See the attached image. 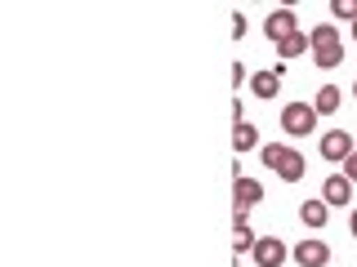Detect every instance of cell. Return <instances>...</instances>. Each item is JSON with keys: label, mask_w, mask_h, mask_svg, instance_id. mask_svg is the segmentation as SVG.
<instances>
[{"label": "cell", "mask_w": 357, "mask_h": 267, "mask_svg": "<svg viewBox=\"0 0 357 267\" xmlns=\"http://www.w3.org/2000/svg\"><path fill=\"white\" fill-rule=\"evenodd\" d=\"M277 89H282V76L277 72H255L250 76V94L255 98H277Z\"/></svg>", "instance_id": "cell-13"}, {"label": "cell", "mask_w": 357, "mask_h": 267, "mask_svg": "<svg viewBox=\"0 0 357 267\" xmlns=\"http://www.w3.org/2000/svg\"><path fill=\"white\" fill-rule=\"evenodd\" d=\"M250 259L259 263V267H282L286 263V241L282 236H259V241H255V250H250Z\"/></svg>", "instance_id": "cell-6"}, {"label": "cell", "mask_w": 357, "mask_h": 267, "mask_svg": "<svg viewBox=\"0 0 357 267\" xmlns=\"http://www.w3.org/2000/svg\"><path fill=\"white\" fill-rule=\"evenodd\" d=\"M344 178H349V183L357 187V152L349 156V161H344Z\"/></svg>", "instance_id": "cell-17"}, {"label": "cell", "mask_w": 357, "mask_h": 267, "mask_svg": "<svg viewBox=\"0 0 357 267\" xmlns=\"http://www.w3.org/2000/svg\"><path fill=\"white\" fill-rule=\"evenodd\" d=\"M299 54H308V36H304V31H295V36H290V40H282V44H277V58H299Z\"/></svg>", "instance_id": "cell-15"}, {"label": "cell", "mask_w": 357, "mask_h": 267, "mask_svg": "<svg viewBox=\"0 0 357 267\" xmlns=\"http://www.w3.org/2000/svg\"><path fill=\"white\" fill-rule=\"evenodd\" d=\"M353 98H357V85H353Z\"/></svg>", "instance_id": "cell-21"}, {"label": "cell", "mask_w": 357, "mask_h": 267, "mask_svg": "<svg viewBox=\"0 0 357 267\" xmlns=\"http://www.w3.org/2000/svg\"><path fill=\"white\" fill-rule=\"evenodd\" d=\"M299 31V18H295V9L290 5H282V9H273V14L264 18V36L273 40V44H282V40H290Z\"/></svg>", "instance_id": "cell-4"}, {"label": "cell", "mask_w": 357, "mask_h": 267, "mask_svg": "<svg viewBox=\"0 0 357 267\" xmlns=\"http://www.w3.org/2000/svg\"><path fill=\"white\" fill-rule=\"evenodd\" d=\"M321 156L344 165V161L353 156V134H349V129H326V134H321Z\"/></svg>", "instance_id": "cell-7"}, {"label": "cell", "mask_w": 357, "mask_h": 267, "mask_svg": "<svg viewBox=\"0 0 357 267\" xmlns=\"http://www.w3.org/2000/svg\"><path fill=\"white\" fill-rule=\"evenodd\" d=\"M290 259L299 267H326L331 263V245L326 241H299V245H290Z\"/></svg>", "instance_id": "cell-5"}, {"label": "cell", "mask_w": 357, "mask_h": 267, "mask_svg": "<svg viewBox=\"0 0 357 267\" xmlns=\"http://www.w3.org/2000/svg\"><path fill=\"white\" fill-rule=\"evenodd\" d=\"M308 54L321 72H335L344 63V40H340V27L335 22H321L317 31H308Z\"/></svg>", "instance_id": "cell-1"}, {"label": "cell", "mask_w": 357, "mask_h": 267, "mask_svg": "<svg viewBox=\"0 0 357 267\" xmlns=\"http://www.w3.org/2000/svg\"><path fill=\"white\" fill-rule=\"evenodd\" d=\"M259 129L250 125V120H241V125H232V152H259Z\"/></svg>", "instance_id": "cell-11"}, {"label": "cell", "mask_w": 357, "mask_h": 267, "mask_svg": "<svg viewBox=\"0 0 357 267\" xmlns=\"http://www.w3.org/2000/svg\"><path fill=\"white\" fill-rule=\"evenodd\" d=\"M232 196H237V209H250V205H259V200H264V187H259V178H237V192H232Z\"/></svg>", "instance_id": "cell-12"}, {"label": "cell", "mask_w": 357, "mask_h": 267, "mask_svg": "<svg viewBox=\"0 0 357 267\" xmlns=\"http://www.w3.org/2000/svg\"><path fill=\"white\" fill-rule=\"evenodd\" d=\"M277 120H282V129L290 134V138H308V134L317 129V111H312V103H286Z\"/></svg>", "instance_id": "cell-3"}, {"label": "cell", "mask_w": 357, "mask_h": 267, "mask_svg": "<svg viewBox=\"0 0 357 267\" xmlns=\"http://www.w3.org/2000/svg\"><path fill=\"white\" fill-rule=\"evenodd\" d=\"M321 200H326L331 209H335V205H349V200H353V183H349L344 174H331L326 183H321Z\"/></svg>", "instance_id": "cell-9"}, {"label": "cell", "mask_w": 357, "mask_h": 267, "mask_svg": "<svg viewBox=\"0 0 357 267\" xmlns=\"http://www.w3.org/2000/svg\"><path fill=\"white\" fill-rule=\"evenodd\" d=\"M255 241H259V236H250V209L232 205V250L245 254V250H255Z\"/></svg>", "instance_id": "cell-8"}, {"label": "cell", "mask_w": 357, "mask_h": 267, "mask_svg": "<svg viewBox=\"0 0 357 267\" xmlns=\"http://www.w3.org/2000/svg\"><path fill=\"white\" fill-rule=\"evenodd\" d=\"M349 232H353V241H357V209H353V218H349Z\"/></svg>", "instance_id": "cell-18"}, {"label": "cell", "mask_w": 357, "mask_h": 267, "mask_svg": "<svg viewBox=\"0 0 357 267\" xmlns=\"http://www.w3.org/2000/svg\"><path fill=\"white\" fill-rule=\"evenodd\" d=\"M335 107H340V89H335V85H321L317 98H312V111H317V116H335Z\"/></svg>", "instance_id": "cell-14"}, {"label": "cell", "mask_w": 357, "mask_h": 267, "mask_svg": "<svg viewBox=\"0 0 357 267\" xmlns=\"http://www.w3.org/2000/svg\"><path fill=\"white\" fill-rule=\"evenodd\" d=\"M259 156H264V165L273 170L277 178H286V183H299L304 178V152H295V147H286V143H264L259 147Z\"/></svg>", "instance_id": "cell-2"}, {"label": "cell", "mask_w": 357, "mask_h": 267, "mask_svg": "<svg viewBox=\"0 0 357 267\" xmlns=\"http://www.w3.org/2000/svg\"><path fill=\"white\" fill-rule=\"evenodd\" d=\"M299 222L312 227V232L326 227V222H331V205H326V200H304V205H299Z\"/></svg>", "instance_id": "cell-10"}, {"label": "cell", "mask_w": 357, "mask_h": 267, "mask_svg": "<svg viewBox=\"0 0 357 267\" xmlns=\"http://www.w3.org/2000/svg\"><path fill=\"white\" fill-rule=\"evenodd\" d=\"M331 9H335V18L357 22V0H331Z\"/></svg>", "instance_id": "cell-16"}, {"label": "cell", "mask_w": 357, "mask_h": 267, "mask_svg": "<svg viewBox=\"0 0 357 267\" xmlns=\"http://www.w3.org/2000/svg\"><path fill=\"white\" fill-rule=\"evenodd\" d=\"M353 40H357V22H353Z\"/></svg>", "instance_id": "cell-19"}, {"label": "cell", "mask_w": 357, "mask_h": 267, "mask_svg": "<svg viewBox=\"0 0 357 267\" xmlns=\"http://www.w3.org/2000/svg\"><path fill=\"white\" fill-rule=\"evenodd\" d=\"M353 152H357V138H353Z\"/></svg>", "instance_id": "cell-20"}]
</instances>
